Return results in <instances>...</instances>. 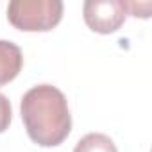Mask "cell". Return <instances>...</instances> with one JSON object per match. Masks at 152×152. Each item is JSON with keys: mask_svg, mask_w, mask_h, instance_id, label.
<instances>
[{"mask_svg": "<svg viewBox=\"0 0 152 152\" xmlns=\"http://www.w3.org/2000/svg\"><path fill=\"white\" fill-rule=\"evenodd\" d=\"M73 152H118V148L107 134L90 132L77 141Z\"/></svg>", "mask_w": 152, "mask_h": 152, "instance_id": "5", "label": "cell"}, {"mask_svg": "<svg viewBox=\"0 0 152 152\" xmlns=\"http://www.w3.org/2000/svg\"><path fill=\"white\" fill-rule=\"evenodd\" d=\"M23 66V56L16 43L0 39V88L16 79Z\"/></svg>", "mask_w": 152, "mask_h": 152, "instance_id": "4", "label": "cell"}, {"mask_svg": "<svg viewBox=\"0 0 152 152\" xmlns=\"http://www.w3.org/2000/svg\"><path fill=\"white\" fill-rule=\"evenodd\" d=\"M86 25L100 34L118 31L125 22V4L122 0H88L83 6Z\"/></svg>", "mask_w": 152, "mask_h": 152, "instance_id": "3", "label": "cell"}, {"mask_svg": "<svg viewBox=\"0 0 152 152\" xmlns=\"http://www.w3.org/2000/svg\"><path fill=\"white\" fill-rule=\"evenodd\" d=\"M63 18L61 0H13L7 6L9 23L25 32L52 31Z\"/></svg>", "mask_w": 152, "mask_h": 152, "instance_id": "2", "label": "cell"}, {"mask_svg": "<svg viewBox=\"0 0 152 152\" xmlns=\"http://www.w3.org/2000/svg\"><path fill=\"white\" fill-rule=\"evenodd\" d=\"M20 113L29 138L39 147L61 145L72 131L66 97L52 84H38L25 91Z\"/></svg>", "mask_w": 152, "mask_h": 152, "instance_id": "1", "label": "cell"}, {"mask_svg": "<svg viewBox=\"0 0 152 152\" xmlns=\"http://www.w3.org/2000/svg\"><path fill=\"white\" fill-rule=\"evenodd\" d=\"M11 118H13L11 102H9V99H7L4 93H0V134H2V132L9 127Z\"/></svg>", "mask_w": 152, "mask_h": 152, "instance_id": "6", "label": "cell"}]
</instances>
